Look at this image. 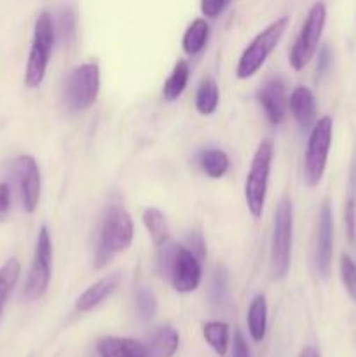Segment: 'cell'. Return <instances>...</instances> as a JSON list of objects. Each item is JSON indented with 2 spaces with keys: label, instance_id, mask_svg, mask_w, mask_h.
Returning <instances> with one entry per match:
<instances>
[{
  "label": "cell",
  "instance_id": "15",
  "mask_svg": "<svg viewBox=\"0 0 356 357\" xmlns=\"http://www.w3.org/2000/svg\"><path fill=\"white\" fill-rule=\"evenodd\" d=\"M119 282H121V274H117V272L98 279L86 291L80 293L79 298L75 300V309L79 312H89V310L96 309L108 296H112V293L119 288Z\"/></svg>",
  "mask_w": 356,
  "mask_h": 357
},
{
  "label": "cell",
  "instance_id": "1",
  "mask_svg": "<svg viewBox=\"0 0 356 357\" xmlns=\"http://www.w3.org/2000/svg\"><path fill=\"white\" fill-rule=\"evenodd\" d=\"M133 237H135V225L131 215L122 206H108L98 227L94 267H105L115 255L128 250L133 243Z\"/></svg>",
  "mask_w": 356,
  "mask_h": 357
},
{
  "label": "cell",
  "instance_id": "27",
  "mask_svg": "<svg viewBox=\"0 0 356 357\" xmlns=\"http://www.w3.org/2000/svg\"><path fill=\"white\" fill-rule=\"evenodd\" d=\"M136 310H138L140 317L145 321L152 319L157 312V298L149 288H138L135 295Z\"/></svg>",
  "mask_w": 356,
  "mask_h": 357
},
{
  "label": "cell",
  "instance_id": "11",
  "mask_svg": "<svg viewBox=\"0 0 356 357\" xmlns=\"http://www.w3.org/2000/svg\"><path fill=\"white\" fill-rule=\"evenodd\" d=\"M10 171H13L17 190H20L21 206H23L24 213L31 215V213H35V209L38 208V202H40V167H38L37 160H35L34 157L24 153V155L16 157V159L13 160Z\"/></svg>",
  "mask_w": 356,
  "mask_h": 357
},
{
  "label": "cell",
  "instance_id": "25",
  "mask_svg": "<svg viewBox=\"0 0 356 357\" xmlns=\"http://www.w3.org/2000/svg\"><path fill=\"white\" fill-rule=\"evenodd\" d=\"M20 272L21 265L16 258H9L0 267V317H2V310L6 307V302L9 300L10 293H13L14 286H16L17 279H20Z\"/></svg>",
  "mask_w": 356,
  "mask_h": 357
},
{
  "label": "cell",
  "instance_id": "3",
  "mask_svg": "<svg viewBox=\"0 0 356 357\" xmlns=\"http://www.w3.org/2000/svg\"><path fill=\"white\" fill-rule=\"evenodd\" d=\"M56 44V24L51 13L42 10L34 26L30 52H28L27 68H24V86L28 89H37L45 79L52 49Z\"/></svg>",
  "mask_w": 356,
  "mask_h": 357
},
{
  "label": "cell",
  "instance_id": "14",
  "mask_svg": "<svg viewBox=\"0 0 356 357\" xmlns=\"http://www.w3.org/2000/svg\"><path fill=\"white\" fill-rule=\"evenodd\" d=\"M288 108L299 128L307 129L316 122V96L307 86H297L288 98Z\"/></svg>",
  "mask_w": 356,
  "mask_h": 357
},
{
  "label": "cell",
  "instance_id": "24",
  "mask_svg": "<svg viewBox=\"0 0 356 357\" xmlns=\"http://www.w3.org/2000/svg\"><path fill=\"white\" fill-rule=\"evenodd\" d=\"M202 337L208 342L209 347L215 351L216 356L223 357L229 351V324L222 323V321H209L202 326Z\"/></svg>",
  "mask_w": 356,
  "mask_h": 357
},
{
  "label": "cell",
  "instance_id": "31",
  "mask_svg": "<svg viewBox=\"0 0 356 357\" xmlns=\"http://www.w3.org/2000/svg\"><path fill=\"white\" fill-rule=\"evenodd\" d=\"M188 250L199 258V261H202L206 258V243L202 239L201 234H192L188 237Z\"/></svg>",
  "mask_w": 356,
  "mask_h": 357
},
{
  "label": "cell",
  "instance_id": "19",
  "mask_svg": "<svg viewBox=\"0 0 356 357\" xmlns=\"http://www.w3.org/2000/svg\"><path fill=\"white\" fill-rule=\"evenodd\" d=\"M198 164L206 176L212 180H220L229 171L230 160L222 149H205L199 152Z\"/></svg>",
  "mask_w": 356,
  "mask_h": 357
},
{
  "label": "cell",
  "instance_id": "12",
  "mask_svg": "<svg viewBox=\"0 0 356 357\" xmlns=\"http://www.w3.org/2000/svg\"><path fill=\"white\" fill-rule=\"evenodd\" d=\"M314 267L321 278H328L334 258V213L330 201H323L316 222L314 236Z\"/></svg>",
  "mask_w": 356,
  "mask_h": 357
},
{
  "label": "cell",
  "instance_id": "9",
  "mask_svg": "<svg viewBox=\"0 0 356 357\" xmlns=\"http://www.w3.org/2000/svg\"><path fill=\"white\" fill-rule=\"evenodd\" d=\"M101 86L100 66L96 63H82L70 72L65 82V103L70 112H84L98 100Z\"/></svg>",
  "mask_w": 356,
  "mask_h": 357
},
{
  "label": "cell",
  "instance_id": "17",
  "mask_svg": "<svg viewBox=\"0 0 356 357\" xmlns=\"http://www.w3.org/2000/svg\"><path fill=\"white\" fill-rule=\"evenodd\" d=\"M246 324L251 340L260 344L267 331V300L264 295H255L251 298L246 314Z\"/></svg>",
  "mask_w": 356,
  "mask_h": 357
},
{
  "label": "cell",
  "instance_id": "18",
  "mask_svg": "<svg viewBox=\"0 0 356 357\" xmlns=\"http://www.w3.org/2000/svg\"><path fill=\"white\" fill-rule=\"evenodd\" d=\"M180 345V335L173 326H161L154 331L147 351L149 357H173Z\"/></svg>",
  "mask_w": 356,
  "mask_h": 357
},
{
  "label": "cell",
  "instance_id": "26",
  "mask_svg": "<svg viewBox=\"0 0 356 357\" xmlns=\"http://www.w3.org/2000/svg\"><path fill=\"white\" fill-rule=\"evenodd\" d=\"M339 274H341L342 286L353 302H356V261L349 255L342 253L339 260Z\"/></svg>",
  "mask_w": 356,
  "mask_h": 357
},
{
  "label": "cell",
  "instance_id": "35",
  "mask_svg": "<svg viewBox=\"0 0 356 357\" xmlns=\"http://www.w3.org/2000/svg\"><path fill=\"white\" fill-rule=\"evenodd\" d=\"M299 357H321L320 352H318L316 347H313V345H307V347L302 349V352H300Z\"/></svg>",
  "mask_w": 356,
  "mask_h": 357
},
{
  "label": "cell",
  "instance_id": "8",
  "mask_svg": "<svg viewBox=\"0 0 356 357\" xmlns=\"http://www.w3.org/2000/svg\"><path fill=\"white\" fill-rule=\"evenodd\" d=\"M327 23V6L323 2H314L300 26L299 35L290 49L288 61L295 72L306 68L320 47L321 35Z\"/></svg>",
  "mask_w": 356,
  "mask_h": 357
},
{
  "label": "cell",
  "instance_id": "6",
  "mask_svg": "<svg viewBox=\"0 0 356 357\" xmlns=\"http://www.w3.org/2000/svg\"><path fill=\"white\" fill-rule=\"evenodd\" d=\"M286 26H288V16H281L255 35L253 40L244 47L239 59H237V79H251V77L264 66V63L267 61V58L272 54V51L278 47L279 40H281L283 35H285Z\"/></svg>",
  "mask_w": 356,
  "mask_h": 357
},
{
  "label": "cell",
  "instance_id": "16",
  "mask_svg": "<svg viewBox=\"0 0 356 357\" xmlns=\"http://www.w3.org/2000/svg\"><path fill=\"white\" fill-rule=\"evenodd\" d=\"M96 351L100 357H149L147 345L133 338L105 337L98 340Z\"/></svg>",
  "mask_w": 356,
  "mask_h": 357
},
{
  "label": "cell",
  "instance_id": "33",
  "mask_svg": "<svg viewBox=\"0 0 356 357\" xmlns=\"http://www.w3.org/2000/svg\"><path fill=\"white\" fill-rule=\"evenodd\" d=\"M73 30H75V21H73L72 14H63L61 21H59V35H61L63 40H70L73 35Z\"/></svg>",
  "mask_w": 356,
  "mask_h": 357
},
{
  "label": "cell",
  "instance_id": "23",
  "mask_svg": "<svg viewBox=\"0 0 356 357\" xmlns=\"http://www.w3.org/2000/svg\"><path fill=\"white\" fill-rule=\"evenodd\" d=\"M220 103V91L216 86L215 80L212 77H206L201 80V84L198 86L194 98V107L198 110V114L201 115H212L215 114L216 108Z\"/></svg>",
  "mask_w": 356,
  "mask_h": 357
},
{
  "label": "cell",
  "instance_id": "13",
  "mask_svg": "<svg viewBox=\"0 0 356 357\" xmlns=\"http://www.w3.org/2000/svg\"><path fill=\"white\" fill-rule=\"evenodd\" d=\"M257 101L260 103L265 117L272 126H279L285 122L288 112V96L283 79L274 77L269 79L260 89L257 91Z\"/></svg>",
  "mask_w": 356,
  "mask_h": 357
},
{
  "label": "cell",
  "instance_id": "32",
  "mask_svg": "<svg viewBox=\"0 0 356 357\" xmlns=\"http://www.w3.org/2000/svg\"><path fill=\"white\" fill-rule=\"evenodd\" d=\"M10 211V187L7 183H0V222L7 218Z\"/></svg>",
  "mask_w": 356,
  "mask_h": 357
},
{
  "label": "cell",
  "instance_id": "20",
  "mask_svg": "<svg viewBox=\"0 0 356 357\" xmlns=\"http://www.w3.org/2000/svg\"><path fill=\"white\" fill-rule=\"evenodd\" d=\"M209 38V24L206 17H198L192 21L185 30L184 37H181V49L187 54L195 56L208 45Z\"/></svg>",
  "mask_w": 356,
  "mask_h": 357
},
{
  "label": "cell",
  "instance_id": "5",
  "mask_svg": "<svg viewBox=\"0 0 356 357\" xmlns=\"http://www.w3.org/2000/svg\"><path fill=\"white\" fill-rule=\"evenodd\" d=\"M293 204L288 195L279 199L274 211L271 236V274L274 279L286 278L292 265Z\"/></svg>",
  "mask_w": 356,
  "mask_h": 357
},
{
  "label": "cell",
  "instance_id": "29",
  "mask_svg": "<svg viewBox=\"0 0 356 357\" xmlns=\"http://www.w3.org/2000/svg\"><path fill=\"white\" fill-rule=\"evenodd\" d=\"M344 223H346V234H348V239L351 241V243H355V239H356V201H355V197H349L348 202H346Z\"/></svg>",
  "mask_w": 356,
  "mask_h": 357
},
{
  "label": "cell",
  "instance_id": "2",
  "mask_svg": "<svg viewBox=\"0 0 356 357\" xmlns=\"http://www.w3.org/2000/svg\"><path fill=\"white\" fill-rule=\"evenodd\" d=\"M159 265L175 291L185 295L195 291L201 284V261L188 248L166 243L159 248Z\"/></svg>",
  "mask_w": 356,
  "mask_h": 357
},
{
  "label": "cell",
  "instance_id": "28",
  "mask_svg": "<svg viewBox=\"0 0 356 357\" xmlns=\"http://www.w3.org/2000/svg\"><path fill=\"white\" fill-rule=\"evenodd\" d=\"M229 293V278L225 267H216L212 278V298L215 303H223Z\"/></svg>",
  "mask_w": 356,
  "mask_h": 357
},
{
  "label": "cell",
  "instance_id": "34",
  "mask_svg": "<svg viewBox=\"0 0 356 357\" xmlns=\"http://www.w3.org/2000/svg\"><path fill=\"white\" fill-rule=\"evenodd\" d=\"M232 357H250V351H248V345L246 342H244L241 331H236V333H234Z\"/></svg>",
  "mask_w": 356,
  "mask_h": 357
},
{
  "label": "cell",
  "instance_id": "22",
  "mask_svg": "<svg viewBox=\"0 0 356 357\" xmlns=\"http://www.w3.org/2000/svg\"><path fill=\"white\" fill-rule=\"evenodd\" d=\"M188 77H191V68H188V63L185 59H178L175 63L173 70L168 75V79L164 80L163 86V98L166 101H175L184 94L185 87L188 84Z\"/></svg>",
  "mask_w": 356,
  "mask_h": 357
},
{
  "label": "cell",
  "instance_id": "30",
  "mask_svg": "<svg viewBox=\"0 0 356 357\" xmlns=\"http://www.w3.org/2000/svg\"><path fill=\"white\" fill-rule=\"evenodd\" d=\"M229 3L230 0H201V13L206 20H216Z\"/></svg>",
  "mask_w": 356,
  "mask_h": 357
},
{
  "label": "cell",
  "instance_id": "10",
  "mask_svg": "<svg viewBox=\"0 0 356 357\" xmlns=\"http://www.w3.org/2000/svg\"><path fill=\"white\" fill-rule=\"evenodd\" d=\"M52 279V241L49 229L42 225L38 229L37 243H35L34 258H31L30 271H28L27 282H24V298L35 302L42 298L49 289Z\"/></svg>",
  "mask_w": 356,
  "mask_h": 357
},
{
  "label": "cell",
  "instance_id": "21",
  "mask_svg": "<svg viewBox=\"0 0 356 357\" xmlns=\"http://www.w3.org/2000/svg\"><path fill=\"white\" fill-rule=\"evenodd\" d=\"M142 222L157 250L170 243V227H168L166 216L161 209L147 208L142 215Z\"/></svg>",
  "mask_w": 356,
  "mask_h": 357
},
{
  "label": "cell",
  "instance_id": "7",
  "mask_svg": "<svg viewBox=\"0 0 356 357\" xmlns=\"http://www.w3.org/2000/svg\"><path fill=\"white\" fill-rule=\"evenodd\" d=\"M332 135H334V121L328 115L318 119L311 128L306 153H304V181L307 187H318L323 180L328 155H330Z\"/></svg>",
  "mask_w": 356,
  "mask_h": 357
},
{
  "label": "cell",
  "instance_id": "4",
  "mask_svg": "<svg viewBox=\"0 0 356 357\" xmlns=\"http://www.w3.org/2000/svg\"><path fill=\"white\" fill-rule=\"evenodd\" d=\"M272 157H274V143L269 138L262 139L251 157L250 169L244 180V202L255 220L260 218L265 208Z\"/></svg>",
  "mask_w": 356,
  "mask_h": 357
}]
</instances>
